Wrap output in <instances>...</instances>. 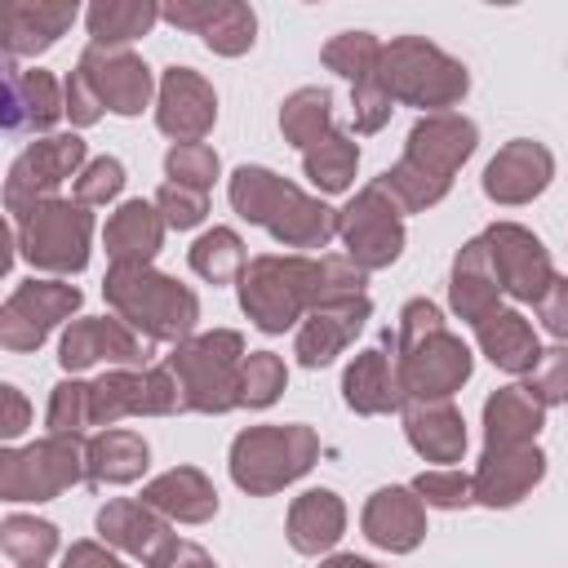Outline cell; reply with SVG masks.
<instances>
[{"label":"cell","mask_w":568,"mask_h":568,"mask_svg":"<svg viewBox=\"0 0 568 568\" xmlns=\"http://www.w3.org/2000/svg\"><path fill=\"white\" fill-rule=\"evenodd\" d=\"M89 479L80 435H44L27 448L0 453V497L4 501H53Z\"/></svg>","instance_id":"10"},{"label":"cell","mask_w":568,"mask_h":568,"mask_svg":"<svg viewBox=\"0 0 568 568\" xmlns=\"http://www.w3.org/2000/svg\"><path fill=\"white\" fill-rule=\"evenodd\" d=\"M373 80L382 84V93L390 102L422 106L426 115L457 106L470 89L466 67L453 53H444L439 44H430L426 36H395L390 44H382V62H377Z\"/></svg>","instance_id":"6"},{"label":"cell","mask_w":568,"mask_h":568,"mask_svg":"<svg viewBox=\"0 0 568 568\" xmlns=\"http://www.w3.org/2000/svg\"><path fill=\"white\" fill-rule=\"evenodd\" d=\"M368 568H377V564H368Z\"/></svg>","instance_id":"57"},{"label":"cell","mask_w":568,"mask_h":568,"mask_svg":"<svg viewBox=\"0 0 568 568\" xmlns=\"http://www.w3.org/2000/svg\"><path fill=\"white\" fill-rule=\"evenodd\" d=\"M222 9V0H173V4H160V18L182 27V31H204L213 22V13Z\"/></svg>","instance_id":"52"},{"label":"cell","mask_w":568,"mask_h":568,"mask_svg":"<svg viewBox=\"0 0 568 568\" xmlns=\"http://www.w3.org/2000/svg\"><path fill=\"white\" fill-rule=\"evenodd\" d=\"M546 475V453L537 444L524 448H484L479 466H475V506L488 510H506L519 506Z\"/></svg>","instance_id":"21"},{"label":"cell","mask_w":568,"mask_h":568,"mask_svg":"<svg viewBox=\"0 0 568 568\" xmlns=\"http://www.w3.org/2000/svg\"><path fill=\"white\" fill-rule=\"evenodd\" d=\"M550 178H555V155L532 138H515L488 160L484 195L493 204H528L550 186Z\"/></svg>","instance_id":"22"},{"label":"cell","mask_w":568,"mask_h":568,"mask_svg":"<svg viewBox=\"0 0 568 568\" xmlns=\"http://www.w3.org/2000/svg\"><path fill=\"white\" fill-rule=\"evenodd\" d=\"M0 399H4V422H0V435L4 439H18L27 426H31V404H27V395L18 390V386H0Z\"/></svg>","instance_id":"55"},{"label":"cell","mask_w":568,"mask_h":568,"mask_svg":"<svg viewBox=\"0 0 568 568\" xmlns=\"http://www.w3.org/2000/svg\"><path fill=\"white\" fill-rule=\"evenodd\" d=\"M142 501L160 510L169 524H209L217 515V488L195 466H173L142 484Z\"/></svg>","instance_id":"30"},{"label":"cell","mask_w":568,"mask_h":568,"mask_svg":"<svg viewBox=\"0 0 568 568\" xmlns=\"http://www.w3.org/2000/svg\"><path fill=\"white\" fill-rule=\"evenodd\" d=\"M426 506L435 510H462V506H475V479L457 466H430L422 470L413 484H408Z\"/></svg>","instance_id":"44"},{"label":"cell","mask_w":568,"mask_h":568,"mask_svg":"<svg viewBox=\"0 0 568 568\" xmlns=\"http://www.w3.org/2000/svg\"><path fill=\"white\" fill-rule=\"evenodd\" d=\"M0 550L18 568H44L58 555V528L36 515H4L0 519Z\"/></svg>","instance_id":"39"},{"label":"cell","mask_w":568,"mask_h":568,"mask_svg":"<svg viewBox=\"0 0 568 568\" xmlns=\"http://www.w3.org/2000/svg\"><path fill=\"white\" fill-rule=\"evenodd\" d=\"M337 235L359 271H382L404 253V209L373 178L351 195L346 209H337Z\"/></svg>","instance_id":"11"},{"label":"cell","mask_w":568,"mask_h":568,"mask_svg":"<svg viewBox=\"0 0 568 568\" xmlns=\"http://www.w3.org/2000/svg\"><path fill=\"white\" fill-rule=\"evenodd\" d=\"M62 93H67V120L75 124V129H89V124H98L102 120V98L93 93V84L84 80V71L75 67L67 80H62Z\"/></svg>","instance_id":"50"},{"label":"cell","mask_w":568,"mask_h":568,"mask_svg":"<svg viewBox=\"0 0 568 568\" xmlns=\"http://www.w3.org/2000/svg\"><path fill=\"white\" fill-rule=\"evenodd\" d=\"M62 568H129V564L111 555L102 541H71L62 550Z\"/></svg>","instance_id":"54"},{"label":"cell","mask_w":568,"mask_h":568,"mask_svg":"<svg viewBox=\"0 0 568 568\" xmlns=\"http://www.w3.org/2000/svg\"><path fill=\"white\" fill-rule=\"evenodd\" d=\"M18 253L49 275H75L89 266V240H93V213L80 200H44L31 213L13 222Z\"/></svg>","instance_id":"9"},{"label":"cell","mask_w":568,"mask_h":568,"mask_svg":"<svg viewBox=\"0 0 568 568\" xmlns=\"http://www.w3.org/2000/svg\"><path fill=\"white\" fill-rule=\"evenodd\" d=\"M479 146V129L475 120L457 115V111H439V115H422L413 129H408V142H404V155L377 178L395 204L404 213H422L430 204H439L448 191H453V178L457 169L475 155Z\"/></svg>","instance_id":"2"},{"label":"cell","mask_w":568,"mask_h":568,"mask_svg":"<svg viewBox=\"0 0 568 568\" xmlns=\"http://www.w3.org/2000/svg\"><path fill=\"white\" fill-rule=\"evenodd\" d=\"M164 173H169V182H178V186L209 191V186L217 182V173H222V160H217V151H213L209 142H173V146L164 151Z\"/></svg>","instance_id":"43"},{"label":"cell","mask_w":568,"mask_h":568,"mask_svg":"<svg viewBox=\"0 0 568 568\" xmlns=\"http://www.w3.org/2000/svg\"><path fill=\"white\" fill-rule=\"evenodd\" d=\"M355 169H359V142L351 133H342V129H333L311 151H302V173L311 178V186L320 195L346 191L355 182Z\"/></svg>","instance_id":"37"},{"label":"cell","mask_w":568,"mask_h":568,"mask_svg":"<svg viewBox=\"0 0 568 568\" xmlns=\"http://www.w3.org/2000/svg\"><path fill=\"white\" fill-rule=\"evenodd\" d=\"M44 426L49 435H84V426H93V408H89V382H58L44 408Z\"/></svg>","instance_id":"45"},{"label":"cell","mask_w":568,"mask_h":568,"mask_svg":"<svg viewBox=\"0 0 568 568\" xmlns=\"http://www.w3.org/2000/svg\"><path fill=\"white\" fill-rule=\"evenodd\" d=\"M75 67L84 71V80L93 84V93L102 98V106L115 111V115H142L151 106V93H160L151 67L133 49L89 44Z\"/></svg>","instance_id":"17"},{"label":"cell","mask_w":568,"mask_h":568,"mask_svg":"<svg viewBox=\"0 0 568 568\" xmlns=\"http://www.w3.org/2000/svg\"><path fill=\"white\" fill-rule=\"evenodd\" d=\"M546 408L524 386H501L484 399V448H524L537 444Z\"/></svg>","instance_id":"32"},{"label":"cell","mask_w":568,"mask_h":568,"mask_svg":"<svg viewBox=\"0 0 568 568\" xmlns=\"http://www.w3.org/2000/svg\"><path fill=\"white\" fill-rule=\"evenodd\" d=\"M226 195L244 222L266 226L271 240L284 248H324L337 235V209L262 164H240L226 182Z\"/></svg>","instance_id":"3"},{"label":"cell","mask_w":568,"mask_h":568,"mask_svg":"<svg viewBox=\"0 0 568 568\" xmlns=\"http://www.w3.org/2000/svg\"><path fill=\"white\" fill-rule=\"evenodd\" d=\"M320 462V435L302 422L288 426H248L231 439V479L248 497H271L302 479Z\"/></svg>","instance_id":"8"},{"label":"cell","mask_w":568,"mask_h":568,"mask_svg":"<svg viewBox=\"0 0 568 568\" xmlns=\"http://www.w3.org/2000/svg\"><path fill=\"white\" fill-rule=\"evenodd\" d=\"M102 297L146 342H173L178 346V342L195 337L200 297L182 280H173L155 266H106Z\"/></svg>","instance_id":"5"},{"label":"cell","mask_w":568,"mask_h":568,"mask_svg":"<svg viewBox=\"0 0 568 568\" xmlns=\"http://www.w3.org/2000/svg\"><path fill=\"white\" fill-rule=\"evenodd\" d=\"M484 244L493 253V266H497V280H501V293H510L515 302H541V293L550 288L555 280V262H550V248L519 222H493L484 231Z\"/></svg>","instance_id":"16"},{"label":"cell","mask_w":568,"mask_h":568,"mask_svg":"<svg viewBox=\"0 0 568 568\" xmlns=\"http://www.w3.org/2000/svg\"><path fill=\"white\" fill-rule=\"evenodd\" d=\"M84 164L89 160H84V138L80 133H49V138H36L31 146H22V155L9 164V178H4V209H9V217L18 222L36 204L53 200L58 186L67 178H80Z\"/></svg>","instance_id":"12"},{"label":"cell","mask_w":568,"mask_h":568,"mask_svg":"<svg viewBox=\"0 0 568 568\" xmlns=\"http://www.w3.org/2000/svg\"><path fill=\"white\" fill-rule=\"evenodd\" d=\"M146 568H217V564H213V555H209L204 546L173 537L155 559H146Z\"/></svg>","instance_id":"53"},{"label":"cell","mask_w":568,"mask_h":568,"mask_svg":"<svg viewBox=\"0 0 568 568\" xmlns=\"http://www.w3.org/2000/svg\"><path fill=\"white\" fill-rule=\"evenodd\" d=\"M89 408H93V426H102V430H111L120 417L186 413L182 408V390H178V382H173V373L164 364L102 373L98 382H89Z\"/></svg>","instance_id":"13"},{"label":"cell","mask_w":568,"mask_h":568,"mask_svg":"<svg viewBox=\"0 0 568 568\" xmlns=\"http://www.w3.org/2000/svg\"><path fill=\"white\" fill-rule=\"evenodd\" d=\"M342 399H346V408L359 413V417L399 413V408L408 404V395H404V386H399V368H395V359L386 355V337H382V346H368V351H359V355L346 364V373H342Z\"/></svg>","instance_id":"26"},{"label":"cell","mask_w":568,"mask_h":568,"mask_svg":"<svg viewBox=\"0 0 568 568\" xmlns=\"http://www.w3.org/2000/svg\"><path fill=\"white\" fill-rule=\"evenodd\" d=\"M186 262H191V271H195L200 280H209V284H240V275H244V266H248L244 240H240L231 226L204 231V235L191 244Z\"/></svg>","instance_id":"38"},{"label":"cell","mask_w":568,"mask_h":568,"mask_svg":"<svg viewBox=\"0 0 568 568\" xmlns=\"http://www.w3.org/2000/svg\"><path fill=\"white\" fill-rule=\"evenodd\" d=\"M404 435L417 457L435 466H453L466 453V422L453 408V399H408L404 408Z\"/></svg>","instance_id":"28"},{"label":"cell","mask_w":568,"mask_h":568,"mask_svg":"<svg viewBox=\"0 0 568 568\" xmlns=\"http://www.w3.org/2000/svg\"><path fill=\"white\" fill-rule=\"evenodd\" d=\"M80 311V288L67 280H22L0 306V346L22 355L36 351L58 324Z\"/></svg>","instance_id":"14"},{"label":"cell","mask_w":568,"mask_h":568,"mask_svg":"<svg viewBox=\"0 0 568 568\" xmlns=\"http://www.w3.org/2000/svg\"><path fill=\"white\" fill-rule=\"evenodd\" d=\"M288 546L297 555H324L342 541L346 532V506L333 488H306L302 497H293L288 519H284Z\"/></svg>","instance_id":"31"},{"label":"cell","mask_w":568,"mask_h":568,"mask_svg":"<svg viewBox=\"0 0 568 568\" xmlns=\"http://www.w3.org/2000/svg\"><path fill=\"white\" fill-rule=\"evenodd\" d=\"M204 49H213L217 58H240L253 49L257 40V13L244 0H222V9L213 13V22L200 31Z\"/></svg>","instance_id":"41"},{"label":"cell","mask_w":568,"mask_h":568,"mask_svg":"<svg viewBox=\"0 0 568 568\" xmlns=\"http://www.w3.org/2000/svg\"><path fill=\"white\" fill-rule=\"evenodd\" d=\"M120 364V368H151V342L129 328L120 315H80L62 328V342H58V364L75 377L93 364Z\"/></svg>","instance_id":"15"},{"label":"cell","mask_w":568,"mask_h":568,"mask_svg":"<svg viewBox=\"0 0 568 568\" xmlns=\"http://www.w3.org/2000/svg\"><path fill=\"white\" fill-rule=\"evenodd\" d=\"M324 67L337 71L342 80L359 84V80H373L377 75V62H382V40L373 31H337L324 49H320Z\"/></svg>","instance_id":"40"},{"label":"cell","mask_w":568,"mask_h":568,"mask_svg":"<svg viewBox=\"0 0 568 568\" xmlns=\"http://www.w3.org/2000/svg\"><path fill=\"white\" fill-rule=\"evenodd\" d=\"M98 537L111 546V550H124L133 559H155L173 532H169V519L160 510H151L146 501H133V497H111L102 510H98Z\"/></svg>","instance_id":"27"},{"label":"cell","mask_w":568,"mask_h":568,"mask_svg":"<svg viewBox=\"0 0 568 568\" xmlns=\"http://www.w3.org/2000/svg\"><path fill=\"white\" fill-rule=\"evenodd\" d=\"M368 315H373L368 293H351V297L320 302V306L297 324V342H293L297 364H302V368H324V364H333V359L359 337V328L368 324Z\"/></svg>","instance_id":"19"},{"label":"cell","mask_w":568,"mask_h":568,"mask_svg":"<svg viewBox=\"0 0 568 568\" xmlns=\"http://www.w3.org/2000/svg\"><path fill=\"white\" fill-rule=\"evenodd\" d=\"M155 124L173 142H200L217 124V93L195 67H169L155 93Z\"/></svg>","instance_id":"18"},{"label":"cell","mask_w":568,"mask_h":568,"mask_svg":"<svg viewBox=\"0 0 568 568\" xmlns=\"http://www.w3.org/2000/svg\"><path fill=\"white\" fill-rule=\"evenodd\" d=\"M146 466H151V448L138 430L111 426V430H98L93 439H84V470H89V484H98V488L133 484L146 475Z\"/></svg>","instance_id":"33"},{"label":"cell","mask_w":568,"mask_h":568,"mask_svg":"<svg viewBox=\"0 0 568 568\" xmlns=\"http://www.w3.org/2000/svg\"><path fill=\"white\" fill-rule=\"evenodd\" d=\"M359 528H364V537H368L377 550L408 555V550H417L422 537H426V501H422L413 488H404V484L377 488V493L364 501Z\"/></svg>","instance_id":"23"},{"label":"cell","mask_w":568,"mask_h":568,"mask_svg":"<svg viewBox=\"0 0 568 568\" xmlns=\"http://www.w3.org/2000/svg\"><path fill=\"white\" fill-rule=\"evenodd\" d=\"M390 111H395V102L382 93L377 80L351 84V115H355V129H359V133H377V129L390 120Z\"/></svg>","instance_id":"49"},{"label":"cell","mask_w":568,"mask_h":568,"mask_svg":"<svg viewBox=\"0 0 568 568\" xmlns=\"http://www.w3.org/2000/svg\"><path fill=\"white\" fill-rule=\"evenodd\" d=\"M475 342L488 355V364H497L501 373H515V377L532 373V364L541 359V342H537L532 324L510 306H501L484 324H475Z\"/></svg>","instance_id":"34"},{"label":"cell","mask_w":568,"mask_h":568,"mask_svg":"<svg viewBox=\"0 0 568 568\" xmlns=\"http://www.w3.org/2000/svg\"><path fill=\"white\" fill-rule=\"evenodd\" d=\"M288 386V368L275 351H248L240 368V408H271Z\"/></svg>","instance_id":"42"},{"label":"cell","mask_w":568,"mask_h":568,"mask_svg":"<svg viewBox=\"0 0 568 568\" xmlns=\"http://www.w3.org/2000/svg\"><path fill=\"white\" fill-rule=\"evenodd\" d=\"M320 568H368V559H359V555H328V559H320Z\"/></svg>","instance_id":"56"},{"label":"cell","mask_w":568,"mask_h":568,"mask_svg":"<svg viewBox=\"0 0 568 568\" xmlns=\"http://www.w3.org/2000/svg\"><path fill=\"white\" fill-rule=\"evenodd\" d=\"M537 320H541V328H546L550 337L568 342V275H555V280H550V288H546L541 302H537Z\"/></svg>","instance_id":"51"},{"label":"cell","mask_w":568,"mask_h":568,"mask_svg":"<svg viewBox=\"0 0 568 568\" xmlns=\"http://www.w3.org/2000/svg\"><path fill=\"white\" fill-rule=\"evenodd\" d=\"M89 44H106V49H129V40L146 36L160 22V4L155 0H93L89 13Z\"/></svg>","instance_id":"35"},{"label":"cell","mask_w":568,"mask_h":568,"mask_svg":"<svg viewBox=\"0 0 568 568\" xmlns=\"http://www.w3.org/2000/svg\"><path fill=\"white\" fill-rule=\"evenodd\" d=\"M280 133H284L288 146L311 151L320 138L333 133V93L320 89V84L293 89V93L280 102Z\"/></svg>","instance_id":"36"},{"label":"cell","mask_w":568,"mask_h":568,"mask_svg":"<svg viewBox=\"0 0 568 568\" xmlns=\"http://www.w3.org/2000/svg\"><path fill=\"white\" fill-rule=\"evenodd\" d=\"M164 231H169V222L151 200H124L106 217V231H102L111 266H151V257L164 244Z\"/></svg>","instance_id":"29"},{"label":"cell","mask_w":568,"mask_h":568,"mask_svg":"<svg viewBox=\"0 0 568 568\" xmlns=\"http://www.w3.org/2000/svg\"><path fill=\"white\" fill-rule=\"evenodd\" d=\"M75 0H4L0 4V49L4 62L13 58H36L53 49L67 27L75 22Z\"/></svg>","instance_id":"20"},{"label":"cell","mask_w":568,"mask_h":568,"mask_svg":"<svg viewBox=\"0 0 568 568\" xmlns=\"http://www.w3.org/2000/svg\"><path fill=\"white\" fill-rule=\"evenodd\" d=\"M448 306L466 324H484L493 311H501V280H497V266H493L484 235H475L457 248L453 275H448Z\"/></svg>","instance_id":"25"},{"label":"cell","mask_w":568,"mask_h":568,"mask_svg":"<svg viewBox=\"0 0 568 568\" xmlns=\"http://www.w3.org/2000/svg\"><path fill=\"white\" fill-rule=\"evenodd\" d=\"M524 390L550 408V404H568V346H550L541 351V359L532 364V373H524Z\"/></svg>","instance_id":"46"},{"label":"cell","mask_w":568,"mask_h":568,"mask_svg":"<svg viewBox=\"0 0 568 568\" xmlns=\"http://www.w3.org/2000/svg\"><path fill=\"white\" fill-rule=\"evenodd\" d=\"M395 368L408 399H453L470 382V346L448 333L430 297H413L399 311L395 328Z\"/></svg>","instance_id":"4"},{"label":"cell","mask_w":568,"mask_h":568,"mask_svg":"<svg viewBox=\"0 0 568 568\" xmlns=\"http://www.w3.org/2000/svg\"><path fill=\"white\" fill-rule=\"evenodd\" d=\"M4 129L9 133H44L53 129L62 115H67V93L62 84L31 67V71H18L13 62H4Z\"/></svg>","instance_id":"24"},{"label":"cell","mask_w":568,"mask_h":568,"mask_svg":"<svg viewBox=\"0 0 568 568\" xmlns=\"http://www.w3.org/2000/svg\"><path fill=\"white\" fill-rule=\"evenodd\" d=\"M120 186H124V164H120L115 155H98V160H89V164L80 169V178H75V186H71V200H80L84 209L111 204V200L120 195Z\"/></svg>","instance_id":"47"},{"label":"cell","mask_w":568,"mask_h":568,"mask_svg":"<svg viewBox=\"0 0 568 568\" xmlns=\"http://www.w3.org/2000/svg\"><path fill=\"white\" fill-rule=\"evenodd\" d=\"M244 337L235 328H209L186 342H178L164 355V368L173 373L182 390L186 413H231L240 408V368H244Z\"/></svg>","instance_id":"7"},{"label":"cell","mask_w":568,"mask_h":568,"mask_svg":"<svg viewBox=\"0 0 568 568\" xmlns=\"http://www.w3.org/2000/svg\"><path fill=\"white\" fill-rule=\"evenodd\" d=\"M155 209L164 213V222L173 231H191L209 217V191H195V186H178V182H164L155 191Z\"/></svg>","instance_id":"48"},{"label":"cell","mask_w":568,"mask_h":568,"mask_svg":"<svg viewBox=\"0 0 568 568\" xmlns=\"http://www.w3.org/2000/svg\"><path fill=\"white\" fill-rule=\"evenodd\" d=\"M364 275L346 253H257L240 275V306L262 333H284L320 302L364 293Z\"/></svg>","instance_id":"1"}]
</instances>
